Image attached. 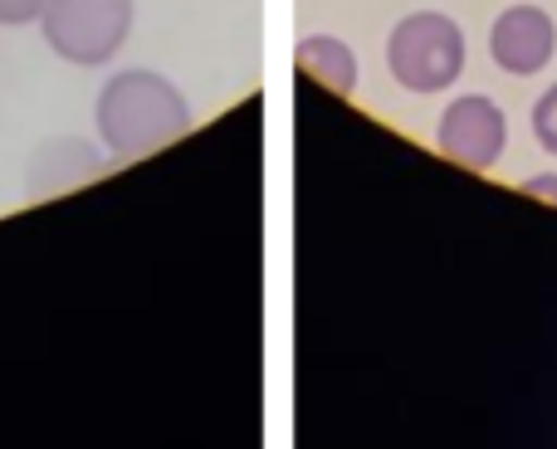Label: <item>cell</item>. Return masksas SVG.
Returning a JSON list of instances; mask_svg holds the SVG:
<instances>
[{
    "label": "cell",
    "mask_w": 557,
    "mask_h": 449,
    "mask_svg": "<svg viewBox=\"0 0 557 449\" xmlns=\"http://www.w3.org/2000/svg\"><path fill=\"white\" fill-rule=\"evenodd\" d=\"M294 64L304 78H313L318 88L337 98H352L357 84H362V64H357L352 45L343 35H304L294 45Z\"/></svg>",
    "instance_id": "6"
},
{
    "label": "cell",
    "mask_w": 557,
    "mask_h": 449,
    "mask_svg": "<svg viewBox=\"0 0 557 449\" xmlns=\"http://www.w3.org/2000/svg\"><path fill=\"white\" fill-rule=\"evenodd\" d=\"M523 196H533V201H553L557 205V172H539L523 182Z\"/></svg>",
    "instance_id": "9"
},
{
    "label": "cell",
    "mask_w": 557,
    "mask_h": 449,
    "mask_svg": "<svg viewBox=\"0 0 557 449\" xmlns=\"http://www.w3.org/2000/svg\"><path fill=\"white\" fill-rule=\"evenodd\" d=\"M386 68L416 98L445 93L465 74V29L445 10H411L386 35Z\"/></svg>",
    "instance_id": "2"
},
{
    "label": "cell",
    "mask_w": 557,
    "mask_h": 449,
    "mask_svg": "<svg viewBox=\"0 0 557 449\" xmlns=\"http://www.w3.org/2000/svg\"><path fill=\"white\" fill-rule=\"evenodd\" d=\"M557 54V20L533 0H513L490 25V59L509 78H533Z\"/></svg>",
    "instance_id": "5"
},
{
    "label": "cell",
    "mask_w": 557,
    "mask_h": 449,
    "mask_svg": "<svg viewBox=\"0 0 557 449\" xmlns=\"http://www.w3.org/2000/svg\"><path fill=\"white\" fill-rule=\"evenodd\" d=\"M133 0H49L39 15V35L64 64L103 68L133 39Z\"/></svg>",
    "instance_id": "3"
},
{
    "label": "cell",
    "mask_w": 557,
    "mask_h": 449,
    "mask_svg": "<svg viewBox=\"0 0 557 449\" xmlns=\"http://www.w3.org/2000/svg\"><path fill=\"white\" fill-rule=\"evenodd\" d=\"M49 0H0V25L15 29V25H39Z\"/></svg>",
    "instance_id": "8"
},
{
    "label": "cell",
    "mask_w": 557,
    "mask_h": 449,
    "mask_svg": "<svg viewBox=\"0 0 557 449\" xmlns=\"http://www.w3.org/2000/svg\"><path fill=\"white\" fill-rule=\"evenodd\" d=\"M533 137L548 157H557V84H548L533 98Z\"/></svg>",
    "instance_id": "7"
},
{
    "label": "cell",
    "mask_w": 557,
    "mask_h": 449,
    "mask_svg": "<svg viewBox=\"0 0 557 449\" xmlns=\"http://www.w3.org/2000/svg\"><path fill=\"white\" fill-rule=\"evenodd\" d=\"M94 127L113 157H147L191 133V103L157 68H117L94 98Z\"/></svg>",
    "instance_id": "1"
},
{
    "label": "cell",
    "mask_w": 557,
    "mask_h": 449,
    "mask_svg": "<svg viewBox=\"0 0 557 449\" xmlns=\"http://www.w3.org/2000/svg\"><path fill=\"white\" fill-rule=\"evenodd\" d=\"M435 147L465 172H490L509 147V117L490 93H460L435 123Z\"/></svg>",
    "instance_id": "4"
}]
</instances>
